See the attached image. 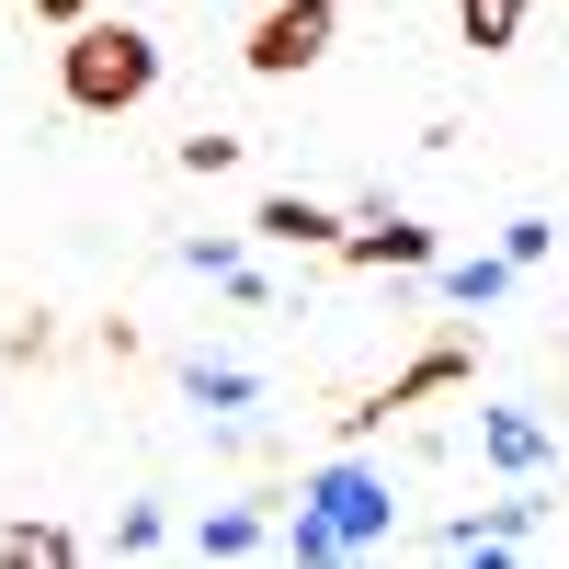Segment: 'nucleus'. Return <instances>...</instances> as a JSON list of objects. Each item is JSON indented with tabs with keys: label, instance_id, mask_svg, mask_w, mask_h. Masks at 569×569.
I'll return each mask as SVG.
<instances>
[{
	"label": "nucleus",
	"instance_id": "f257e3e1",
	"mask_svg": "<svg viewBox=\"0 0 569 569\" xmlns=\"http://www.w3.org/2000/svg\"><path fill=\"white\" fill-rule=\"evenodd\" d=\"M58 91H69L80 114L149 103V91H160V34H137V23H114V12L69 23V46H58Z\"/></svg>",
	"mask_w": 569,
	"mask_h": 569
},
{
	"label": "nucleus",
	"instance_id": "f03ea898",
	"mask_svg": "<svg viewBox=\"0 0 569 569\" xmlns=\"http://www.w3.org/2000/svg\"><path fill=\"white\" fill-rule=\"evenodd\" d=\"M308 501L330 512V536H342L353 558H365V547H388V525H399V501H388V479H376L365 456H330L319 479H308Z\"/></svg>",
	"mask_w": 569,
	"mask_h": 569
},
{
	"label": "nucleus",
	"instance_id": "7ed1b4c3",
	"mask_svg": "<svg viewBox=\"0 0 569 569\" xmlns=\"http://www.w3.org/2000/svg\"><path fill=\"white\" fill-rule=\"evenodd\" d=\"M319 58H330V12H319V0H273V12L251 23V69L262 80H297Z\"/></svg>",
	"mask_w": 569,
	"mask_h": 569
},
{
	"label": "nucleus",
	"instance_id": "20e7f679",
	"mask_svg": "<svg viewBox=\"0 0 569 569\" xmlns=\"http://www.w3.org/2000/svg\"><path fill=\"white\" fill-rule=\"evenodd\" d=\"M342 262L353 273H421L433 262V228H410L399 206H365V217H342Z\"/></svg>",
	"mask_w": 569,
	"mask_h": 569
},
{
	"label": "nucleus",
	"instance_id": "39448f33",
	"mask_svg": "<svg viewBox=\"0 0 569 569\" xmlns=\"http://www.w3.org/2000/svg\"><path fill=\"white\" fill-rule=\"evenodd\" d=\"M467 365H479V342H467V330H433V342H421V353H410V365H399L376 399H388V410H421V399L467 388Z\"/></svg>",
	"mask_w": 569,
	"mask_h": 569
},
{
	"label": "nucleus",
	"instance_id": "423d86ee",
	"mask_svg": "<svg viewBox=\"0 0 569 569\" xmlns=\"http://www.w3.org/2000/svg\"><path fill=\"white\" fill-rule=\"evenodd\" d=\"M251 240H273V251H342V217H330L319 194H262Z\"/></svg>",
	"mask_w": 569,
	"mask_h": 569
},
{
	"label": "nucleus",
	"instance_id": "0eeeda50",
	"mask_svg": "<svg viewBox=\"0 0 569 569\" xmlns=\"http://www.w3.org/2000/svg\"><path fill=\"white\" fill-rule=\"evenodd\" d=\"M525 536H536V490H525V501H501V512H467V525H445L456 558H490V547H525Z\"/></svg>",
	"mask_w": 569,
	"mask_h": 569
},
{
	"label": "nucleus",
	"instance_id": "6e6552de",
	"mask_svg": "<svg viewBox=\"0 0 569 569\" xmlns=\"http://www.w3.org/2000/svg\"><path fill=\"white\" fill-rule=\"evenodd\" d=\"M479 445H490V467L536 479V467H547V421H525V410H490V421H479Z\"/></svg>",
	"mask_w": 569,
	"mask_h": 569
},
{
	"label": "nucleus",
	"instance_id": "1a4fd4ad",
	"mask_svg": "<svg viewBox=\"0 0 569 569\" xmlns=\"http://www.w3.org/2000/svg\"><path fill=\"white\" fill-rule=\"evenodd\" d=\"M80 536L69 525H0V569H69Z\"/></svg>",
	"mask_w": 569,
	"mask_h": 569
},
{
	"label": "nucleus",
	"instance_id": "9d476101",
	"mask_svg": "<svg viewBox=\"0 0 569 569\" xmlns=\"http://www.w3.org/2000/svg\"><path fill=\"white\" fill-rule=\"evenodd\" d=\"M525 12H536V0H456V34L479 46V58H501V46L525 34Z\"/></svg>",
	"mask_w": 569,
	"mask_h": 569
},
{
	"label": "nucleus",
	"instance_id": "9b49d317",
	"mask_svg": "<svg viewBox=\"0 0 569 569\" xmlns=\"http://www.w3.org/2000/svg\"><path fill=\"white\" fill-rule=\"evenodd\" d=\"M182 388H194V410H251V399H262V376H251V365H228V353H206Z\"/></svg>",
	"mask_w": 569,
	"mask_h": 569
},
{
	"label": "nucleus",
	"instance_id": "f8f14e48",
	"mask_svg": "<svg viewBox=\"0 0 569 569\" xmlns=\"http://www.w3.org/2000/svg\"><path fill=\"white\" fill-rule=\"evenodd\" d=\"M445 297H456V308H490V297H512V251H479V262H445Z\"/></svg>",
	"mask_w": 569,
	"mask_h": 569
},
{
	"label": "nucleus",
	"instance_id": "ddd939ff",
	"mask_svg": "<svg viewBox=\"0 0 569 569\" xmlns=\"http://www.w3.org/2000/svg\"><path fill=\"white\" fill-rule=\"evenodd\" d=\"M262 536H273V525H262L251 501H240V512H206V525H194V547H206V558H251Z\"/></svg>",
	"mask_w": 569,
	"mask_h": 569
},
{
	"label": "nucleus",
	"instance_id": "4468645a",
	"mask_svg": "<svg viewBox=\"0 0 569 569\" xmlns=\"http://www.w3.org/2000/svg\"><path fill=\"white\" fill-rule=\"evenodd\" d=\"M0 365H58V330H46V319L23 308L12 330H0Z\"/></svg>",
	"mask_w": 569,
	"mask_h": 569
},
{
	"label": "nucleus",
	"instance_id": "2eb2a0df",
	"mask_svg": "<svg viewBox=\"0 0 569 569\" xmlns=\"http://www.w3.org/2000/svg\"><path fill=\"white\" fill-rule=\"evenodd\" d=\"M182 171H194V182H206V171H240V137H217V126H194V137H182Z\"/></svg>",
	"mask_w": 569,
	"mask_h": 569
},
{
	"label": "nucleus",
	"instance_id": "dca6fc26",
	"mask_svg": "<svg viewBox=\"0 0 569 569\" xmlns=\"http://www.w3.org/2000/svg\"><path fill=\"white\" fill-rule=\"evenodd\" d=\"M547 240H558L547 217H512V228H501V251H512V273H536V262H547Z\"/></svg>",
	"mask_w": 569,
	"mask_h": 569
},
{
	"label": "nucleus",
	"instance_id": "f3484780",
	"mask_svg": "<svg viewBox=\"0 0 569 569\" xmlns=\"http://www.w3.org/2000/svg\"><path fill=\"white\" fill-rule=\"evenodd\" d=\"M160 536H171V525H160V512H149V501H137V512H126V525H114V547H126V558H149Z\"/></svg>",
	"mask_w": 569,
	"mask_h": 569
},
{
	"label": "nucleus",
	"instance_id": "a211bd4d",
	"mask_svg": "<svg viewBox=\"0 0 569 569\" xmlns=\"http://www.w3.org/2000/svg\"><path fill=\"white\" fill-rule=\"evenodd\" d=\"M182 262H194L206 284H228V273H240V240H194V251H182Z\"/></svg>",
	"mask_w": 569,
	"mask_h": 569
},
{
	"label": "nucleus",
	"instance_id": "6ab92c4d",
	"mask_svg": "<svg viewBox=\"0 0 569 569\" xmlns=\"http://www.w3.org/2000/svg\"><path fill=\"white\" fill-rule=\"evenodd\" d=\"M23 12H34V23H91L103 0H23Z\"/></svg>",
	"mask_w": 569,
	"mask_h": 569
},
{
	"label": "nucleus",
	"instance_id": "aec40b11",
	"mask_svg": "<svg viewBox=\"0 0 569 569\" xmlns=\"http://www.w3.org/2000/svg\"><path fill=\"white\" fill-rule=\"evenodd\" d=\"M319 12H342V0H319Z\"/></svg>",
	"mask_w": 569,
	"mask_h": 569
}]
</instances>
